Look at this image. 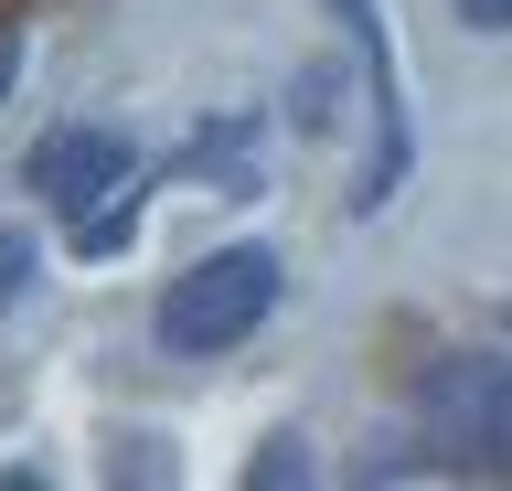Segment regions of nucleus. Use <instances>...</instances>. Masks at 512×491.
I'll return each mask as SVG.
<instances>
[{"label":"nucleus","instance_id":"obj_5","mask_svg":"<svg viewBox=\"0 0 512 491\" xmlns=\"http://www.w3.org/2000/svg\"><path fill=\"white\" fill-rule=\"evenodd\" d=\"M246 481H256V491H278V481H310V438H299V427H278V438H267V449L246 459Z\"/></svg>","mask_w":512,"mask_h":491},{"label":"nucleus","instance_id":"obj_2","mask_svg":"<svg viewBox=\"0 0 512 491\" xmlns=\"http://www.w3.org/2000/svg\"><path fill=\"white\" fill-rule=\"evenodd\" d=\"M416 427L438 438V459L512 481V353H438L416 374Z\"/></svg>","mask_w":512,"mask_h":491},{"label":"nucleus","instance_id":"obj_1","mask_svg":"<svg viewBox=\"0 0 512 491\" xmlns=\"http://www.w3.org/2000/svg\"><path fill=\"white\" fill-rule=\"evenodd\" d=\"M278 310V246H214L160 289V353H235Z\"/></svg>","mask_w":512,"mask_h":491},{"label":"nucleus","instance_id":"obj_3","mask_svg":"<svg viewBox=\"0 0 512 491\" xmlns=\"http://www.w3.org/2000/svg\"><path fill=\"white\" fill-rule=\"evenodd\" d=\"M352 33V65H363V97H374V150L352 171V214H384L416 171V118H406V75H395V33H384V0H331Z\"/></svg>","mask_w":512,"mask_h":491},{"label":"nucleus","instance_id":"obj_6","mask_svg":"<svg viewBox=\"0 0 512 491\" xmlns=\"http://www.w3.org/2000/svg\"><path fill=\"white\" fill-rule=\"evenodd\" d=\"M288 118H299V129H331V118H342V75H331V65H310V75H299V86H288Z\"/></svg>","mask_w":512,"mask_h":491},{"label":"nucleus","instance_id":"obj_8","mask_svg":"<svg viewBox=\"0 0 512 491\" xmlns=\"http://www.w3.org/2000/svg\"><path fill=\"white\" fill-rule=\"evenodd\" d=\"M11 278H32V246H22V235H0V299H11Z\"/></svg>","mask_w":512,"mask_h":491},{"label":"nucleus","instance_id":"obj_4","mask_svg":"<svg viewBox=\"0 0 512 491\" xmlns=\"http://www.w3.org/2000/svg\"><path fill=\"white\" fill-rule=\"evenodd\" d=\"M128 171H139V150L118 129H43L32 139V193L54 214H96L107 193H128Z\"/></svg>","mask_w":512,"mask_h":491},{"label":"nucleus","instance_id":"obj_9","mask_svg":"<svg viewBox=\"0 0 512 491\" xmlns=\"http://www.w3.org/2000/svg\"><path fill=\"white\" fill-rule=\"evenodd\" d=\"M0 97H11V65H0Z\"/></svg>","mask_w":512,"mask_h":491},{"label":"nucleus","instance_id":"obj_7","mask_svg":"<svg viewBox=\"0 0 512 491\" xmlns=\"http://www.w3.org/2000/svg\"><path fill=\"white\" fill-rule=\"evenodd\" d=\"M448 11H459L470 33H512V0H448Z\"/></svg>","mask_w":512,"mask_h":491}]
</instances>
